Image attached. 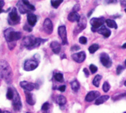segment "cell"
Here are the masks:
<instances>
[{
  "mask_svg": "<svg viewBox=\"0 0 126 113\" xmlns=\"http://www.w3.org/2000/svg\"><path fill=\"white\" fill-rule=\"evenodd\" d=\"M0 76L7 84L12 82L13 72L11 67L5 60H0Z\"/></svg>",
  "mask_w": 126,
  "mask_h": 113,
  "instance_id": "1",
  "label": "cell"
},
{
  "mask_svg": "<svg viewBox=\"0 0 126 113\" xmlns=\"http://www.w3.org/2000/svg\"><path fill=\"white\" fill-rule=\"evenodd\" d=\"M4 36L8 43L9 48L12 50L16 46L15 41L22 38V33L20 32L15 31L13 28H8L4 31Z\"/></svg>",
  "mask_w": 126,
  "mask_h": 113,
  "instance_id": "2",
  "label": "cell"
},
{
  "mask_svg": "<svg viewBox=\"0 0 126 113\" xmlns=\"http://www.w3.org/2000/svg\"><path fill=\"white\" fill-rule=\"evenodd\" d=\"M47 39H42L40 38H35L33 36H25L22 40V44L28 50H33L39 47V45L46 41Z\"/></svg>",
  "mask_w": 126,
  "mask_h": 113,
  "instance_id": "3",
  "label": "cell"
},
{
  "mask_svg": "<svg viewBox=\"0 0 126 113\" xmlns=\"http://www.w3.org/2000/svg\"><path fill=\"white\" fill-rule=\"evenodd\" d=\"M16 6L19 13L22 14H28L31 11H34L36 10V8L29 2L28 0H20L17 2Z\"/></svg>",
  "mask_w": 126,
  "mask_h": 113,
  "instance_id": "4",
  "label": "cell"
},
{
  "mask_svg": "<svg viewBox=\"0 0 126 113\" xmlns=\"http://www.w3.org/2000/svg\"><path fill=\"white\" fill-rule=\"evenodd\" d=\"M20 20L21 18L18 13L17 9L16 8H12V10L11 11L8 15V24L11 25H16L20 23Z\"/></svg>",
  "mask_w": 126,
  "mask_h": 113,
  "instance_id": "5",
  "label": "cell"
},
{
  "mask_svg": "<svg viewBox=\"0 0 126 113\" xmlns=\"http://www.w3.org/2000/svg\"><path fill=\"white\" fill-rule=\"evenodd\" d=\"M105 22V20L104 17L92 18L90 21V23L91 25V30L93 32H97L98 30L102 26H103Z\"/></svg>",
  "mask_w": 126,
  "mask_h": 113,
  "instance_id": "6",
  "label": "cell"
},
{
  "mask_svg": "<svg viewBox=\"0 0 126 113\" xmlns=\"http://www.w3.org/2000/svg\"><path fill=\"white\" fill-rule=\"evenodd\" d=\"M14 98L12 99L14 109L16 111H20V109H22V106L20 96H19L17 90L15 88H14Z\"/></svg>",
  "mask_w": 126,
  "mask_h": 113,
  "instance_id": "7",
  "label": "cell"
},
{
  "mask_svg": "<svg viewBox=\"0 0 126 113\" xmlns=\"http://www.w3.org/2000/svg\"><path fill=\"white\" fill-rule=\"evenodd\" d=\"M39 66V62L36 59H28L24 64V69L26 71H32L37 68Z\"/></svg>",
  "mask_w": 126,
  "mask_h": 113,
  "instance_id": "8",
  "label": "cell"
},
{
  "mask_svg": "<svg viewBox=\"0 0 126 113\" xmlns=\"http://www.w3.org/2000/svg\"><path fill=\"white\" fill-rule=\"evenodd\" d=\"M58 33H59V37L62 39V44H64V45L68 44V37H67V30H66L65 26L64 25L59 26L58 28Z\"/></svg>",
  "mask_w": 126,
  "mask_h": 113,
  "instance_id": "9",
  "label": "cell"
},
{
  "mask_svg": "<svg viewBox=\"0 0 126 113\" xmlns=\"http://www.w3.org/2000/svg\"><path fill=\"white\" fill-rule=\"evenodd\" d=\"M100 61L102 65L105 67L109 68L112 65V61L110 58V56L105 52H102L100 54Z\"/></svg>",
  "mask_w": 126,
  "mask_h": 113,
  "instance_id": "10",
  "label": "cell"
},
{
  "mask_svg": "<svg viewBox=\"0 0 126 113\" xmlns=\"http://www.w3.org/2000/svg\"><path fill=\"white\" fill-rule=\"evenodd\" d=\"M87 26V19L86 17L85 16H82L80 18V20L78 22V25L77 27V28L75 29V34L79 33V32H81L82 30H83L84 29H85Z\"/></svg>",
  "mask_w": 126,
  "mask_h": 113,
  "instance_id": "11",
  "label": "cell"
},
{
  "mask_svg": "<svg viewBox=\"0 0 126 113\" xmlns=\"http://www.w3.org/2000/svg\"><path fill=\"white\" fill-rule=\"evenodd\" d=\"M43 30L48 35H50L53 33V23L50 19L47 18L45 19L44 23H43Z\"/></svg>",
  "mask_w": 126,
  "mask_h": 113,
  "instance_id": "12",
  "label": "cell"
},
{
  "mask_svg": "<svg viewBox=\"0 0 126 113\" xmlns=\"http://www.w3.org/2000/svg\"><path fill=\"white\" fill-rule=\"evenodd\" d=\"M71 57L74 61H75L77 63H82L85 60L86 58V54L84 51H81L79 52L74 53L71 55Z\"/></svg>",
  "mask_w": 126,
  "mask_h": 113,
  "instance_id": "13",
  "label": "cell"
},
{
  "mask_svg": "<svg viewBox=\"0 0 126 113\" xmlns=\"http://www.w3.org/2000/svg\"><path fill=\"white\" fill-rule=\"evenodd\" d=\"M99 95H100L99 92H98V91H91L87 94V95L85 97V100L87 102H91L94 100L97 99L99 97Z\"/></svg>",
  "mask_w": 126,
  "mask_h": 113,
  "instance_id": "14",
  "label": "cell"
},
{
  "mask_svg": "<svg viewBox=\"0 0 126 113\" xmlns=\"http://www.w3.org/2000/svg\"><path fill=\"white\" fill-rule=\"evenodd\" d=\"M20 87H22L24 89H25L26 91L28 92H31L32 90H33L35 89V87L36 85L33 83H31V82H28V81H21L20 84H19Z\"/></svg>",
  "mask_w": 126,
  "mask_h": 113,
  "instance_id": "15",
  "label": "cell"
},
{
  "mask_svg": "<svg viewBox=\"0 0 126 113\" xmlns=\"http://www.w3.org/2000/svg\"><path fill=\"white\" fill-rule=\"evenodd\" d=\"M27 20H28V23L31 27H34L36 24L37 22V16L33 14V13H28V16H27Z\"/></svg>",
  "mask_w": 126,
  "mask_h": 113,
  "instance_id": "16",
  "label": "cell"
},
{
  "mask_svg": "<svg viewBox=\"0 0 126 113\" xmlns=\"http://www.w3.org/2000/svg\"><path fill=\"white\" fill-rule=\"evenodd\" d=\"M80 18H81V16H79L78 12H75V11L71 12L68 16V19L71 22H78L80 20Z\"/></svg>",
  "mask_w": 126,
  "mask_h": 113,
  "instance_id": "17",
  "label": "cell"
},
{
  "mask_svg": "<svg viewBox=\"0 0 126 113\" xmlns=\"http://www.w3.org/2000/svg\"><path fill=\"white\" fill-rule=\"evenodd\" d=\"M97 32H98L100 35H102L105 38H108V37L110 36V34H111V31H110L108 28H107L106 27H105L104 25L102 26V27L98 30Z\"/></svg>",
  "mask_w": 126,
  "mask_h": 113,
  "instance_id": "18",
  "label": "cell"
},
{
  "mask_svg": "<svg viewBox=\"0 0 126 113\" xmlns=\"http://www.w3.org/2000/svg\"><path fill=\"white\" fill-rule=\"evenodd\" d=\"M25 97H26V101L27 103L29 104V105H34L35 103H36V100H35V98L33 96V95L28 91L25 92Z\"/></svg>",
  "mask_w": 126,
  "mask_h": 113,
  "instance_id": "19",
  "label": "cell"
},
{
  "mask_svg": "<svg viewBox=\"0 0 126 113\" xmlns=\"http://www.w3.org/2000/svg\"><path fill=\"white\" fill-rule=\"evenodd\" d=\"M50 48L55 54H59L61 50V45L57 41H52L50 43Z\"/></svg>",
  "mask_w": 126,
  "mask_h": 113,
  "instance_id": "20",
  "label": "cell"
},
{
  "mask_svg": "<svg viewBox=\"0 0 126 113\" xmlns=\"http://www.w3.org/2000/svg\"><path fill=\"white\" fill-rule=\"evenodd\" d=\"M109 98H110L109 95H102L101 97H99L97 99H96L95 104L96 105H100V104L105 103V101H107Z\"/></svg>",
  "mask_w": 126,
  "mask_h": 113,
  "instance_id": "21",
  "label": "cell"
},
{
  "mask_svg": "<svg viewBox=\"0 0 126 113\" xmlns=\"http://www.w3.org/2000/svg\"><path fill=\"white\" fill-rule=\"evenodd\" d=\"M105 23L107 25V26L110 28H113V29H117L118 26H117V24L116 23V22L113 19H106L105 20Z\"/></svg>",
  "mask_w": 126,
  "mask_h": 113,
  "instance_id": "22",
  "label": "cell"
},
{
  "mask_svg": "<svg viewBox=\"0 0 126 113\" xmlns=\"http://www.w3.org/2000/svg\"><path fill=\"white\" fill-rule=\"evenodd\" d=\"M56 102H57L58 104L62 106V105H65L66 103L67 100H66V98H65V96H63V95H59L56 98Z\"/></svg>",
  "mask_w": 126,
  "mask_h": 113,
  "instance_id": "23",
  "label": "cell"
},
{
  "mask_svg": "<svg viewBox=\"0 0 126 113\" xmlns=\"http://www.w3.org/2000/svg\"><path fill=\"white\" fill-rule=\"evenodd\" d=\"M14 87H9L7 91V94H6V97L8 100H12L14 98Z\"/></svg>",
  "mask_w": 126,
  "mask_h": 113,
  "instance_id": "24",
  "label": "cell"
},
{
  "mask_svg": "<svg viewBox=\"0 0 126 113\" xmlns=\"http://www.w3.org/2000/svg\"><path fill=\"white\" fill-rule=\"evenodd\" d=\"M64 0H50V3L53 8H58L59 6L63 2Z\"/></svg>",
  "mask_w": 126,
  "mask_h": 113,
  "instance_id": "25",
  "label": "cell"
},
{
  "mask_svg": "<svg viewBox=\"0 0 126 113\" xmlns=\"http://www.w3.org/2000/svg\"><path fill=\"white\" fill-rule=\"evenodd\" d=\"M102 79V75H97L94 77V80H93V84L96 87H99V83H100V80Z\"/></svg>",
  "mask_w": 126,
  "mask_h": 113,
  "instance_id": "26",
  "label": "cell"
},
{
  "mask_svg": "<svg viewBox=\"0 0 126 113\" xmlns=\"http://www.w3.org/2000/svg\"><path fill=\"white\" fill-rule=\"evenodd\" d=\"M71 88L74 91V92H77L79 90V87H80V85H79V83L77 81H74L71 83Z\"/></svg>",
  "mask_w": 126,
  "mask_h": 113,
  "instance_id": "27",
  "label": "cell"
},
{
  "mask_svg": "<svg viewBox=\"0 0 126 113\" xmlns=\"http://www.w3.org/2000/svg\"><path fill=\"white\" fill-rule=\"evenodd\" d=\"M99 48V46L98 44H92L91 46L89 47L88 51L90 52V53L93 54V53H94L96 50H98Z\"/></svg>",
  "mask_w": 126,
  "mask_h": 113,
  "instance_id": "28",
  "label": "cell"
},
{
  "mask_svg": "<svg viewBox=\"0 0 126 113\" xmlns=\"http://www.w3.org/2000/svg\"><path fill=\"white\" fill-rule=\"evenodd\" d=\"M54 78L59 82H63V81H64V77H63V75L62 73H56L54 75Z\"/></svg>",
  "mask_w": 126,
  "mask_h": 113,
  "instance_id": "29",
  "label": "cell"
},
{
  "mask_svg": "<svg viewBox=\"0 0 126 113\" xmlns=\"http://www.w3.org/2000/svg\"><path fill=\"white\" fill-rule=\"evenodd\" d=\"M110 86L108 82L105 81L104 84H103V86H102V89L105 92H108L109 90H110Z\"/></svg>",
  "mask_w": 126,
  "mask_h": 113,
  "instance_id": "30",
  "label": "cell"
},
{
  "mask_svg": "<svg viewBox=\"0 0 126 113\" xmlns=\"http://www.w3.org/2000/svg\"><path fill=\"white\" fill-rule=\"evenodd\" d=\"M79 43L82 44H87V42H88V39H87V38L85 37V36H81V37L79 38Z\"/></svg>",
  "mask_w": 126,
  "mask_h": 113,
  "instance_id": "31",
  "label": "cell"
},
{
  "mask_svg": "<svg viewBox=\"0 0 126 113\" xmlns=\"http://www.w3.org/2000/svg\"><path fill=\"white\" fill-rule=\"evenodd\" d=\"M97 70H98V68H97V67H96L95 65H94V64H91V65H90V70H91V73L94 74L95 73L97 72Z\"/></svg>",
  "mask_w": 126,
  "mask_h": 113,
  "instance_id": "32",
  "label": "cell"
},
{
  "mask_svg": "<svg viewBox=\"0 0 126 113\" xmlns=\"http://www.w3.org/2000/svg\"><path fill=\"white\" fill-rule=\"evenodd\" d=\"M49 107H50L49 103H48V102H45V103L42 105V110H43V111H47V110L49 109Z\"/></svg>",
  "mask_w": 126,
  "mask_h": 113,
  "instance_id": "33",
  "label": "cell"
},
{
  "mask_svg": "<svg viewBox=\"0 0 126 113\" xmlns=\"http://www.w3.org/2000/svg\"><path fill=\"white\" fill-rule=\"evenodd\" d=\"M123 70H124V67L122 66H121V65L118 66L117 68H116V74H118V75L121 74L122 72L123 71Z\"/></svg>",
  "mask_w": 126,
  "mask_h": 113,
  "instance_id": "34",
  "label": "cell"
},
{
  "mask_svg": "<svg viewBox=\"0 0 126 113\" xmlns=\"http://www.w3.org/2000/svg\"><path fill=\"white\" fill-rule=\"evenodd\" d=\"M118 0H105V3L107 4V5H109V4H116L117 3Z\"/></svg>",
  "mask_w": 126,
  "mask_h": 113,
  "instance_id": "35",
  "label": "cell"
},
{
  "mask_svg": "<svg viewBox=\"0 0 126 113\" xmlns=\"http://www.w3.org/2000/svg\"><path fill=\"white\" fill-rule=\"evenodd\" d=\"M4 5H5V1L4 0H0V13L4 12V11L2 9Z\"/></svg>",
  "mask_w": 126,
  "mask_h": 113,
  "instance_id": "36",
  "label": "cell"
},
{
  "mask_svg": "<svg viewBox=\"0 0 126 113\" xmlns=\"http://www.w3.org/2000/svg\"><path fill=\"white\" fill-rule=\"evenodd\" d=\"M31 27H31L30 25L28 26L27 25H25L23 27V29H24L25 30L28 31V32H31V31H32V28H31Z\"/></svg>",
  "mask_w": 126,
  "mask_h": 113,
  "instance_id": "37",
  "label": "cell"
},
{
  "mask_svg": "<svg viewBox=\"0 0 126 113\" xmlns=\"http://www.w3.org/2000/svg\"><path fill=\"white\" fill-rule=\"evenodd\" d=\"M80 10V6L79 5H75L74 7L73 8V11H75V12H78Z\"/></svg>",
  "mask_w": 126,
  "mask_h": 113,
  "instance_id": "38",
  "label": "cell"
},
{
  "mask_svg": "<svg viewBox=\"0 0 126 113\" xmlns=\"http://www.w3.org/2000/svg\"><path fill=\"white\" fill-rule=\"evenodd\" d=\"M65 89H66V86L63 85V86H61L58 88V89L60 91V92H65Z\"/></svg>",
  "mask_w": 126,
  "mask_h": 113,
  "instance_id": "39",
  "label": "cell"
},
{
  "mask_svg": "<svg viewBox=\"0 0 126 113\" xmlns=\"http://www.w3.org/2000/svg\"><path fill=\"white\" fill-rule=\"evenodd\" d=\"M79 49H80L79 47H78L77 45H74V46H73V47H71V51H77V50H79Z\"/></svg>",
  "mask_w": 126,
  "mask_h": 113,
  "instance_id": "40",
  "label": "cell"
},
{
  "mask_svg": "<svg viewBox=\"0 0 126 113\" xmlns=\"http://www.w3.org/2000/svg\"><path fill=\"white\" fill-rule=\"evenodd\" d=\"M83 72L85 73L86 77H88V76H89V72H88V69L84 68V69H83Z\"/></svg>",
  "mask_w": 126,
  "mask_h": 113,
  "instance_id": "41",
  "label": "cell"
},
{
  "mask_svg": "<svg viewBox=\"0 0 126 113\" xmlns=\"http://www.w3.org/2000/svg\"><path fill=\"white\" fill-rule=\"evenodd\" d=\"M121 4H122V6H126V1H125V0H122Z\"/></svg>",
  "mask_w": 126,
  "mask_h": 113,
  "instance_id": "42",
  "label": "cell"
},
{
  "mask_svg": "<svg viewBox=\"0 0 126 113\" xmlns=\"http://www.w3.org/2000/svg\"><path fill=\"white\" fill-rule=\"evenodd\" d=\"M122 48H125V49H126V43H125V44H124L122 46Z\"/></svg>",
  "mask_w": 126,
  "mask_h": 113,
  "instance_id": "43",
  "label": "cell"
},
{
  "mask_svg": "<svg viewBox=\"0 0 126 113\" xmlns=\"http://www.w3.org/2000/svg\"><path fill=\"white\" fill-rule=\"evenodd\" d=\"M3 113H11L10 112H8V111H4L3 112Z\"/></svg>",
  "mask_w": 126,
  "mask_h": 113,
  "instance_id": "44",
  "label": "cell"
},
{
  "mask_svg": "<svg viewBox=\"0 0 126 113\" xmlns=\"http://www.w3.org/2000/svg\"><path fill=\"white\" fill-rule=\"evenodd\" d=\"M0 113H3V111H2L1 109H0Z\"/></svg>",
  "mask_w": 126,
  "mask_h": 113,
  "instance_id": "45",
  "label": "cell"
},
{
  "mask_svg": "<svg viewBox=\"0 0 126 113\" xmlns=\"http://www.w3.org/2000/svg\"><path fill=\"white\" fill-rule=\"evenodd\" d=\"M124 85H125V87H126V81H125V83H124Z\"/></svg>",
  "mask_w": 126,
  "mask_h": 113,
  "instance_id": "46",
  "label": "cell"
},
{
  "mask_svg": "<svg viewBox=\"0 0 126 113\" xmlns=\"http://www.w3.org/2000/svg\"><path fill=\"white\" fill-rule=\"evenodd\" d=\"M125 67H126V60H125Z\"/></svg>",
  "mask_w": 126,
  "mask_h": 113,
  "instance_id": "47",
  "label": "cell"
},
{
  "mask_svg": "<svg viewBox=\"0 0 126 113\" xmlns=\"http://www.w3.org/2000/svg\"><path fill=\"white\" fill-rule=\"evenodd\" d=\"M125 12L126 13V8H125Z\"/></svg>",
  "mask_w": 126,
  "mask_h": 113,
  "instance_id": "48",
  "label": "cell"
},
{
  "mask_svg": "<svg viewBox=\"0 0 126 113\" xmlns=\"http://www.w3.org/2000/svg\"><path fill=\"white\" fill-rule=\"evenodd\" d=\"M123 113H126V112H123Z\"/></svg>",
  "mask_w": 126,
  "mask_h": 113,
  "instance_id": "49",
  "label": "cell"
},
{
  "mask_svg": "<svg viewBox=\"0 0 126 113\" xmlns=\"http://www.w3.org/2000/svg\"><path fill=\"white\" fill-rule=\"evenodd\" d=\"M36 1H39V0H36Z\"/></svg>",
  "mask_w": 126,
  "mask_h": 113,
  "instance_id": "50",
  "label": "cell"
},
{
  "mask_svg": "<svg viewBox=\"0 0 126 113\" xmlns=\"http://www.w3.org/2000/svg\"><path fill=\"white\" fill-rule=\"evenodd\" d=\"M27 113H31V112H27Z\"/></svg>",
  "mask_w": 126,
  "mask_h": 113,
  "instance_id": "51",
  "label": "cell"
}]
</instances>
